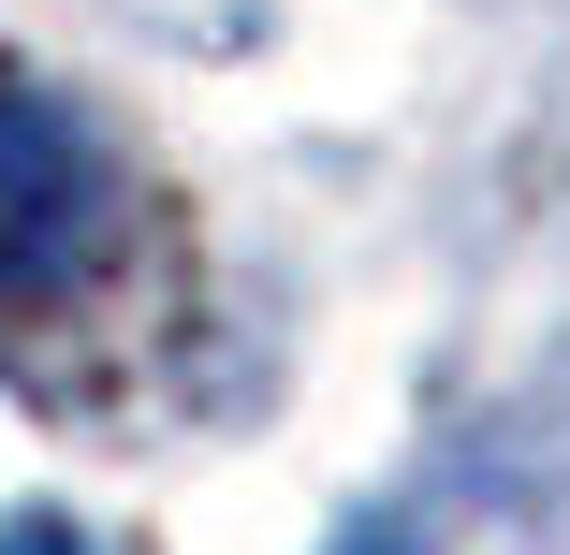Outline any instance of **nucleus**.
Wrapping results in <instances>:
<instances>
[{
	"mask_svg": "<svg viewBox=\"0 0 570 555\" xmlns=\"http://www.w3.org/2000/svg\"><path fill=\"white\" fill-rule=\"evenodd\" d=\"M352 555H410V541H352Z\"/></svg>",
	"mask_w": 570,
	"mask_h": 555,
	"instance_id": "nucleus-1",
	"label": "nucleus"
}]
</instances>
